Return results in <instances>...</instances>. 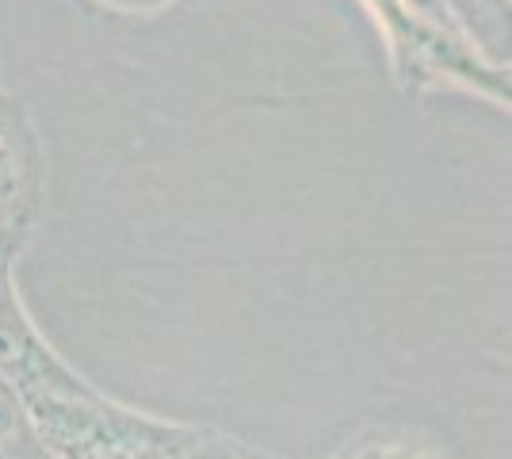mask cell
I'll return each mask as SVG.
<instances>
[{"instance_id": "6da1fadb", "label": "cell", "mask_w": 512, "mask_h": 459, "mask_svg": "<svg viewBox=\"0 0 512 459\" xmlns=\"http://www.w3.org/2000/svg\"><path fill=\"white\" fill-rule=\"evenodd\" d=\"M379 459H383V456H379ZM386 459H402V456H386Z\"/></svg>"}]
</instances>
